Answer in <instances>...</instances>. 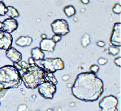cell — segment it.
Listing matches in <instances>:
<instances>
[{"mask_svg":"<svg viewBox=\"0 0 121 111\" xmlns=\"http://www.w3.org/2000/svg\"><path fill=\"white\" fill-rule=\"evenodd\" d=\"M103 81L91 72L79 74L76 78L71 91L77 99L85 102L98 100L104 91Z\"/></svg>","mask_w":121,"mask_h":111,"instance_id":"cell-1","label":"cell"},{"mask_svg":"<svg viewBox=\"0 0 121 111\" xmlns=\"http://www.w3.org/2000/svg\"><path fill=\"white\" fill-rule=\"evenodd\" d=\"M46 74L43 68L36 63L30 65L21 75L22 82L28 89H36L40 84L45 82Z\"/></svg>","mask_w":121,"mask_h":111,"instance_id":"cell-2","label":"cell"},{"mask_svg":"<svg viewBox=\"0 0 121 111\" xmlns=\"http://www.w3.org/2000/svg\"><path fill=\"white\" fill-rule=\"evenodd\" d=\"M22 82L21 74L13 65L0 68V83L7 89L18 88Z\"/></svg>","mask_w":121,"mask_h":111,"instance_id":"cell-3","label":"cell"},{"mask_svg":"<svg viewBox=\"0 0 121 111\" xmlns=\"http://www.w3.org/2000/svg\"><path fill=\"white\" fill-rule=\"evenodd\" d=\"M40 64L46 73H52L64 69V62L60 58H47L41 60Z\"/></svg>","mask_w":121,"mask_h":111,"instance_id":"cell-4","label":"cell"},{"mask_svg":"<svg viewBox=\"0 0 121 111\" xmlns=\"http://www.w3.org/2000/svg\"><path fill=\"white\" fill-rule=\"evenodd\" d=\"M118 104L117 98L113 95L104 97L98 104L101 111H118Z\"/></svg>","mask_w":121,"mask_h":111,"instance_id":"cell-5","label":"cell"},{"mask_svg":"<svg viewBox=\"0 0 121 111\" xmlns=\"http://www.w3.org/2000/svg\"><path fill=\"white\" fill-rule=\"evenodd\" d=\"M52 30L54 34L60 36H65L70 32L67 22L63 19L54 20L51 25Z\"/></svg>","mask_w":121,"mask_h":111,"instance_id":"cell-6","label":"cell"},{"mask_svg":"<svg viewBox=\"0 0 121 111\" xmlns=\"http://www.w3.org/2000/svg\"><path fill=\"white\" fill-rule=\"evenodd\" d=\"M37 88L40 95L46 99H52L57 91L56 85L46 81L40 84Z\"/></svg>","mask_w":121,"mask_h":111,"instance_id":"cell-7","label":"cell"},{"mask_svg":"<svg viewBox=\"0 0 121 111\" xmlns=\"http://www.w3.org/2000/svg\"><path fill=\"white\" fill-rule=\"evenodd\" d=\"M110 42L115 47L121 46V23H116L113 26V30L110 39Z\"/></svg>","mask_w":121,"mask_h":111,"instance_id":"cell-8","label":"cell"},{"mask_svg":"<svg viewBox=\"0 0 121 111\" xmlns=\"http://www.w3.org/2000/svg\"><path fill=\"white\" fill-rule=\"evenodd\" d=\"M13 38L11 34L0 30V49L5 51L12 47Z\"/></svg>","mask_w":121,"mask_h":111,"instance_id":"cell-9","label":"cell"},{"mask_svg":"<svg viewBox=\"0 0 121 111\" xmlns=\"http://www.w3.org/2000/svg\"><path fill=\"white\" fill-rule=\"evenodd\" d=\"M2 23V26L0 30L11 34L15 31L18 28V23L16 19L8 18L4 20Z\"/></svg>","mask_w":121,"mask_h":111,"instance_id":"cell-10","label":"cell"},{"mask_svg":"<svg viewBox=\"0 0 121 111\" xmlns=\"http://www.w3.org/2000/svg\"><path fill=\"white\" fill-rule=\"evenodd\" d=\"M5 56L12 62H20L22 59V54L14 47H11L5 51Z\"/></svg>","mask_w":121,"mask_h":111,"instance_id":"cell-11","label":"cell"},{"mask_svg":"<svg viewBox=\"0 0 121 111\" xmlns=\"http://www.w3.org/2000/svg\"><path fill=\"white\" fill-rule=\"evenodd\" d=\"M56 46V43L51 39H42L40 42V48L42 51L53 52Z\"/></svg>","mask_w":121,"mask_h":111,"instance_id":"cell-12","label":"cell"},{"mask_svg":"<svg viewBox=\"0 0 121 111\" xmlns=\"http://www.w3.org/2000/svg\"><path fill=\"white\" fill-rule=\"evenodd\" d=\"M32 39L29 36H21L15 41V44L17 46L23 47L29 46L32 42Z\"/></svg>","mask_w":121,"mask_h":111,"instance_id":"cell-13","label":"cell"},{"mask_svg":"<svg viewBox=\"0 0 121 111\" xmlns=\"http://www.w3.org/2000/svg\"><path fill=\"white\" fill-rule=\"evenodd\" d=\"M31 54V58L35 61L42 60L44 59L45 54L40 48L35 47L32 49Z\"/></svg>","mask_w":121,"mask_h":111,"instance_id":"cell-14","label":"cell"},{"mask_svg":"<svg viewBox=\"0 0 121 111\" xmlns=\"http://www.w3.org/2000/svg\"><path fill=\"white\" fill-rule=\"evenodd\" d=\"M8 11L7 12L5 15L9 17L10 18H17L20 16V14L18 11L13 7L12 6H8L7 7Z\"/></svg>","mask_w":121,"mask_h":111,"instance_id":"cell-15","label":"cell"},{"mask_svg":"<svg viewBox=\"0 0 121 111\" xmlns=\"http://www.w3.org/2000/svg\"><path fill=\"white\" fill-rule=\"evenodd\" d=\"M63 11L68 18H70L74 16L76 13L75 9L72 5H69L65 7L63 9Z\"/></svg>","mask_w":121,"mask_h":111,"instance_id":"cell-16","label":"cell"},{"mask_svg":"<svg viewBox=\"0 0 121 111\" xmlns=\"http://www.w3.org/2000/svg\"><path fill=\"white\" fill-rule=\"evenodd\" d=\"M45 81L49 82L55 85L58 83L57 79L52 73H46L45 76Z\"/></svg>","mask_w":121,"mask_h":111,"instance_id":"cell-17","label":"cell"},{"mask_svg":"<svg viewBox=\"0 0 121 111\" xmlns=\"http://www.w3.org/2000/svg\"><path fill=\"white\" fill-rule=\"evenodd\" d=\"M91 43L90 36L88 34H86L82 38L81 44L83 47H86Z\"/></svg>","mask_w":121,"mask_h":111,"instance_id":"cell-18","label":"cell"},{"mask_svg":"<svg viewBox=\"0 0 121 111\" xmlns=\"http://www.w3.org/2000/svg\"><path fill=\"white\" fill-rule=\"evenodd\" d=\"M8 11L6 6L4 2L0 1V16H4Z\"/></svg>","mask_w":121,"mask_h":111,"instance_id":"cell-19","label":"cell"},{"mask_svg":"<svg viewBox=\"0 0 121 111\" xmlns=\"http://www.w3.org/2000/svg\"><path fill=\"white\" fill-rule=\"evenodd\" d=\"M120 49L116 47L110 46L108 48V52L112 55L115 56L120 52Z\"/></svg>","mask_w":121,"mask_h":111,"instance_id":"cell-20","label":"cell"},{"mask_svg":"<svg viewBox=\"0 0 121 111\" xmlns=\"http://www.w3.org/2000/svg\"><path fill=\"white\" fill-rule=\"evenodd\" d=\"M9 90L5 88L4 85L0 83V100L5 96Z\"/></svg>","mask_w":121,"mask_h":111,"instance_id":"cell-21","label":"cell"},{"mask_svg":"<svg viewBox=\"0 0 121 111\" xmlns=\"http://www.w3.org/2000/svg\"><path fill=\"white\" fill-rule=\"evenodd\" d=\"M112 11L114 13L120 15L121 12V5L119 3L115 4L112 8Z\"/></svg>","mask_w":121,"mask_h":111,"instance_id":"cell-22","label":"cell"},{"mask_svg":"<svg viewBox=\"0 0 121 111\" xmlns=\"http://www.w3.org/2000/svg\"><path fill=\"white\" fill-rule=\"evenodd\" d=\"M99 69H100V67H99L98 65H95V64H93V65H91L89 68L90 72L95 74L98 72Z\"/></svg>","mask_w":121,"mask_h":111,"instance_id":"cell-23","label":"cell"},{"mask_svg":"<svg viewBox=\"0 0 121 111\" xmlns=\"http://www.w3.org/2000/svg\"><path fill=\"white\" fill-rule=\"evenodd\" d=\"M97 62L98 64H99L100 65H104L105 64H106L108 60L106 59L103 58H100L98 59V60H97Z\"/></svg>","mask_w":121,"mask_h":111,"instance_id":"cell-24","label":"cell"},{"mask_svg":"<svg viewBox=\"0 0 121 111\" xmlns=\"http://www.w3.org/2000/svg\"><path fill=\"white\" fill-rule=\"evenodd\" d=\"M61 39H62L61 36L55 34L54 35H53L51 39H52L54 42L56 43L58 42L59 41H60Z\"/></svg>","mask_w":121,"mask_h":111,"instance_id":"cell-25","label":"cell"},{"mask_svg":"<svg viewBox=\"0 0 121 111\" xmlns=\"http://www.w3.org/2000/svg\"><path fill=\"white\" fill-rule=\"evenodd\" d=\"M114 62L115 63V64L117 65L119 67H121V57H118L117 58L115 59Z\"/></svg>","mask_w":121,"mask_h":111,"instance_id":"cell-26","label":"cell"},{"mask_svg":"<svg viewBox=\"0 0 121 111\" xmlns=\"http://www.w3.org/2000/svg\"><path fill=\"white\" fill-rule=\"evenodd\" d=\"M13 66L19 71L20 70H22L21 66L20 64H19L17 63H13Z\"/></svg>","mask_w":121,"mask_h":111,"instance_id":"cell-27","label":"cell"},{"mask_svg":"<svg viewBox=\"0 0 121 111\" xmlns=\"http://www.w3.org/2000/svg\"><path fill=\"white\" fill-rule=\"evenodd\" d=\"M97 45L98 46L103 47H104L105 46V44L103 41H99L97 43Z\"/></svg>","mask_w":121,"mask_h":111,"instance_id":"cell-28","label":"cell"},{"mask_svg":"<svg viewBox=\"0 0 121 111\" xmlns=\"http://www.w3.org/2000/svg\"><path fill=\"white\" fill-rule=\"evenodd\" d=\"M34 59H33L31 57L29 59H28V62H29V64L30 65H32V64H35V62Z\"/></svg>","mask_w":121,"mask_h":111,"instance_id":"cell-29","label":"cell"},{"mask_svg":"<svg viewBox=\"0 0 121 111\" xmlns=\"http://www.w3.org/2000/svg\"><path fill=\"white\" fill-rule=\"evenodd\" d=\"M89 0H81V2H82V3H83V4H88V3H89Z\"/></svg>","mask_w":121,"mask_h":111,"instance_id":"cell-30","label":"cell"},{"mask_svg":"<svg viewBox=\"0 0 121 111\" xmlns=\"http://www.w3.org/2000/svg\"><path fill=\"white\" fill-rule=\"evenodd\" d=\"M41 37L43 39H45L47 38V36L45 34H42L41 35Z\"/></svg>","mask_w":121,"mask_h":111,"instance_id":"cell-31","label":"cell"},{"mask_svg":"<svg viewBox=\"0 0 121 111\" xmlns=\"http://www.w3.org/2000/svg\"><path fill=\"white\" fill-rule=\"evenodd\" d=\"M2 26V23L0 21V30H1Z\"/></svg>","mask_w":121,"mask_h":111,"instance_id":"cell-32","label":"cell"},{"mask_svg":"<svg viewBox=\"0 0 121 111\" xmlns=\"http://www.w3.org/2000/svg\"><path fill=\"white\" fill-rule=\"evenodd\" d=\"M0 104H1V103H0Z\"/></svg>","mask_w":121,"mask_h":111,"instance_id":"cell-33","label":"cell"},{"mask_svg":"<svg viewBox=\"0 0 121 111\" xmlns=\"http://www.w3.org/2000/svg\"></svg>","mask_w":121,"mask_h":111,"instance_id":"cell-34","label":"cell"}]
</instances>
